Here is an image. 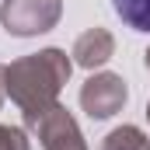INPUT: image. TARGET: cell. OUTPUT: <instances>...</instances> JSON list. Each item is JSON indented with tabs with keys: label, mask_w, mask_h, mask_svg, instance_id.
I'll list each match as a JSON object with an SVG mask.
<instances>
[{
	"label": "cell",
	"mask_w": 150,
	"mask_h": 150,
	"mask_svg": "<svg viewBox=\"0 0 150 150\" xmlns=\"http://www.w3.org/2000/svg\"><path fill=\"white\" fill-rule=\"evenodd\" d=\"M0 18H4V28L14 35L49 32L59 18V0H7Z\"/></svg>",
	"instance_id": "2"
},
{
	"label": "cell",
	"mask_w": 150,
	"mask_h": 150,
	"mask_svg": "<svg viewBox=\"0 0 150 150\" xmlns=\"http://www.w3.org/2000/svg\"><path fill=\"white\" fill-rule=\"evenodd\" d=\"M112 7L129 28L150 32V0H112Z\"/></svg>",
	"instance_id": "6"
},
{
	"label": "cell",
	"mask_w": 150,
	"mask_h": 150,
	"mask_svg": "<svg viewBox=\"0 0 150 150\" xmlns=\"http://www.w3.org/2000/svg\"><path fill=\"white\" fill-rule=\"evenodd\" d=\"M80 101H84V108L94 115V119H108L115 108H122V101H126V87H122V80L112 77V74L94 77V80H87Z\"/></svg>",
	"instance_id": "3"
},
{
	"label": "cell",
	"mask_w": 150,
	"mask_h": 150,
	"mask_svg": "<svg viewBox=\"0 0 150 150\" xmlns=\"http://www.w3.org/2000/svg\"><path fill=\"white\" fill-rule=\"evenodd\" d=\"M147 63H150V52H147Z\"/></svg>",
	"instance_id": "9"
},
{
	"label": "cell",
	"mask_w": 150,
	"mask_h": 150,
	"mask_svg": "<svg viewBox=\"0 0 150 150\" xmlns=\"http://www.w3.org/2000/svg\"><path fill=\"white\" fill-rule=\"evenodd\" d=\"M105 150H147V143L136 129H115L105 143Z\"/></svg>",
	"instance_id": "7"
},
{
	"label": "cell",
	"mask_w": 150,
	"mask_h": 150,
	"mask_svg": "<svg viewBox=\"0 0 150 150\" xmlns=\"http://www.w3.org/2000/svg\"><path fill=\"white\" fill-rule=\"evenodd\" d=\"M42 136H45V150H84L74 119L63 108H45L42 112Z\"/></svg>",
	"instance_id": "4"
},
{
	"label": "cell",
	"mask_w": 150,
	"mask_h": 150,
	"mask_svg": "<svg viewBox=\"0 0 150 150\" xmlns=\"http://www.w3.org/2000/svg\"><path fill=\"white\" fill-rule=\"evenodd\" d=\"M70 74V63L63 52L49 49V52H38L32 59H21L7 70V87L14 94V101L28 112V119L35 122L38 115L45 112V105L56 98L59 84Z\"/></svg>",
	"instance_id": "1"
},
{
	"label": "cell",
	"mask_w": 150,
	"mask_h": 150,
	"mask_svg": "<svg viewBox=\"0 0 150 150\" xmlns=\"http://www.w3.org/2000/svg\"><path fill=\"white\" fill-rule=\"evenodd\" d=\"M108 52H112V38L105 35V32H91V35H84L80 42H77V59H80L84 67L105 63Z\"/></svg>",
	"instance_id": "5"
},
{
	"label": "cell",
	"mask_w": 150,
	"mask_h": 150,
	"mask_svg": "<svg viewBox=\"0 0 150 150\" xmlns=\"http://www.w3.org/2000/svg\"><path fill=\"white\" fill-rule=\"evenodd\" d=\"M0 150H28L18 129H0Z\"/></svg>",
	"instance_id": "8"
}]
</instances>
